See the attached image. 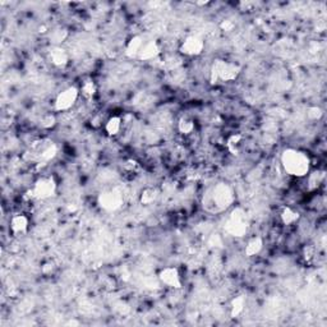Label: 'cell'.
I'll list each match as a JSON object with an SVG mask.
<instances>
[{"label": "cell", "instance_id": "obj_1", "mask_svg": "<svg viewBox=\"0 0 327 327\" xmlns=\"http://www.w3.org/2000/svg\"><path fill=\"white\" fill-rule=\"evenodd\" d=\"M281 165L289 175L303 178L309 173L311 160L305 152L295 148H286L281 154Z\"/></svg>", "mask_w": 327, "mask_h": 327}, {"label": "cell", "instance_id": "obj_2", "mask_svg": "<svg viewBox=\"0 0 327 327\" xmlns=\"http://www.w3.org/2000/svg\"><path fill=\"white\" fill-rule=\"evenodd\" d=\"M240 73V66L231 62L223 59H216L211 65L210 79L212 83L219 82H231L238 78Z\"/></svg>", "mask_w": 327, "mask_h": 327}, {"label": "cell", "instance_id": "obj_3", "mask_svg": "<svg viewBox=\"0 0 327 327\" xmlns=\"http://www.w3.org/2000/svg\"><path fill=\"white\" fill-rule=\"evenodd\" d=\"M233 202V191L227 184H217L212 187L206 196V206H210L214 211L225 210Z\"/></svg>", "mask_w": 327, "mask_h": 327}, {"label": "cell", "instance_id": "obj_4", "mask_svg": "<svg viewBox=\"0 0 327 327\" xmlns=\"http://www.w3.org/2000/svg\"><path fill=\"white\" fill-rule=\"evenodd\" d=\"M57 182L54 179V176L45 175L40 176L38 179L35 180L33 187L31 189V197L36 199H47L53 197L57 192Z\"/></svg>", "mask_w": 327, "mask_h": 327}, {"label": "cell", "instance_id": "obj_5", "mask_svg": "<svg viewBox=\"0 0 327 327\" xmlns=\"http://www.w3.org/2000/svg\"><path fill=\"white\" fill-rule=\"evenodd\" d=\"M248 230V220L242 208H235L227 221V231L233 236H243Z\"/></svg>", "mask_w": 327, "mask_h": 327}, {"label": "cell", "instance_id": "obj_6", "mask_svg": "<svg viewBox=\"0 0 327 327\" xmlns=\"http://www.w3.org/2000/svg\"><path fill=\"white\" fill-rule=\"evenodd\" d=\"M79 98V88L70 86V87L65 88L64 91L60 92L55 98L54 102V107L57 111H66L72 109L74 104L77 102Z\"/></svg>", "mask_w": 327, "mask_h": 327}, {"label": "cell", "instance_id": "obj_7", "mask_svg": "<svg viewBox=\"0 0 327 327\" xmlns=\"http://www.w3.org/2000/svg\"><path fill=\"white\" fill-rule=\"evenodd\" d=\"M123 201V193L119 189H107L104 191L98 196V204L101 208L106 211H115L122 207Z\"/></svg>", "mask_w": 327, "mask_h": 327}, {"label": "cell", "instance_id": "obj_8", "mask_svg": "<svg viewBox=\"0 0 327 327\" xmlns=\"http://www.w3.org/2000/svg\"><path fill=\"white\" fill-rule=\"evenodd\" d=\"M203 49V38L197 35H192L184 38V41L180 44L179 51L186 57H197V55H201Z\"/></svg>", "mask_w": 327, "mask_h": 327}, {"label": "cell", "instance_id": "obj_9", "mask_svg": "<svg viewBox=\"0 0 327 327\" xmlns=\"http://www.w3.org/2000/svg\"><path fill=\"white\" fill-rule=\"evenodd\" d=\"M159 280L167 288L171 289H180L182 288V277H180L179 270L174 266L164 267L159 272Z\"/></svg>", "mask_w": 327, "mask_h": 327}, {"label": "cell", "instance_id": "obj_10", "mask_svg": "<svg viewBox=\"0 0 327 327\" xmlns=\"http://www.w3.org/2000/svg\"><path fill=\"white\" fill-rule=\"evenodd\" d=\"M161 49L160 45L156 42L155 40H146L143 46H142L141 51H139V55L137 59L143 60V62H150V60H154L160 55Z\"/></svg>", "mask_w": 327, "mask_h": 327}, {"label": "cell", "instance_id": "obj_11", "mask_svg": "<svg viewBox=\"0 0 327 327\" xmlns=\"http://www.w3.org/2000/svg\"><path fill=\"white\" fill-rule=\"evenodd\" d=\"M30 227V219L25 214H16L12 216L9 221V228L13 234L16 235H22L27 233Z\"/></svg>", "mask_w": 327, "mask_h": 327}, {"label": "cell", "instance_id": "obj_12", "mask_svg": "<svg viewBox=\"0 0 327 327\" xmlns=\"http://www.w3.org/2000/svg\"><path fill=\"white\" fill-rule=\"evenodd\" d=\"M49 59H50L51 64L57 66V68H64L68 64V62H69V55L62 47L54 46L49 51Z\"/></svg>", "mask_w": 327, "mask_h": 327}, {"label": "cell", "instance_id": "obj_13", "mask_svg": "<svg viewBox=\"0 0 327 327\" xmlns=\"http://www.w3.org/2000/svg\"><path fill=\"white\" fill-rule=\"evenodd\" d=\"M145 38L142 36H133L131 40L127 42L126 45V54L129 58H133V59H137L139 55V51H141L142 46L145 44Z\"/></svg>", "mask_w": 327, "mask_h": 327}, {"label": "cell", "instance_id": "obj_14", "mask_svg": "<svg viewBox=\"0 0 327 327\" xmlns=\"http://www.w3.org/2000/svg\"><path fill=\"white\" fill-rule=\"evenodd\" d=\"M262 248H263V239L261 236H252L245 244L244 253L247 257H255L261 253Z\"/></svg>", "mask_w": 327, "mask_h": 327}, {"label": "cell", "instance_id": "obj_15", "mask_svg": "<svg viewBox=\"0 0 327 327\" xmlns=\"http://www.w3.org/2000/svg\"><path fill=\"white\" fill-rule=\"evenodd\" d=\"M244 137L240 133H234L227 139V147L231 155H239L243 148Z\"/></svg>", "mask_w": 327, "mask_h": 327}, {"label": "cell", "instance_id": "obj_16", "mask_svg": "<svg viewBox=\"0 0 327 327\" xmlns=\"http://www.w3.org/2000/svg\"><path fill=\"white\" fill-rule=\"evenodd\" d=\"M123 118L122 117H111L105 123V132L109 135H117L119 134L123 128Z\"/></svg>", "mask_w": 327, "mask_h": 327}, {"label": "cell", "instance_id": "obj_17", "mask_svg": "<svg viewBox=\"0 0 327 327\" xmlns=\"http://www.w3.org/2000/svg\"><path fill=\"white\" fill-rule=\"evenodd\" d=\"M300 214L295 208L290 207V206H285L280 212V219L283 221L284 225H293L299 220Z\"/></svg>", "mask_w": 327, "mask_h": 327}, {"label": "cell", "instance_id": "obj_18", "mask_svg": "<svg viewBox=\"0 0 327 327\" xmlns=\"http://www.w3.org/2000/svg\"><path fill=\"white\" fill-rule=\"evenodd\" d=\"M98 92V86H96V82L92 78H86L85 81L82 82L81 87H79V94L83 96L85 98L90 100L96 95Z\"/></svg>", "mask_w": 327, "mask_h": 327}, {"label": "cell", "instance_id": "obj_19", "mask_svg": "<svg viewBox=\"0 0 327 327\" xmlns=\"http://www.w3.org/2000/svg\"><path fill=\"white\" fill-rule=\"evenodd\" d=\"M245 303H247V299L244 295H238L231 300V304H230V313H231V317H238L244 312L245 308Z\"/></svg>", "mask_w": 327, "mask_h": 327}, {"label": "cell", "instance_id": "obj_20", "mask_svg": "<svg viewBox=\"0 0 327 327\" xmlns=\"http://www.w3.org/2000/svg\"><path fill=\"white\" fill-rule=\"evenodd\" d=\"M195 128H196V124H195V120H193L192 118L182 117L179 119V122H178V131H179V132L184 135L192 134L193 131H195Z\"/></svg>", "mask_w": 327, "mask_h": 327}, {"label": "cell", "instance_id": "obj_21", "mask_svg": "<svg viewBox=\"0 0 327 327\" xmlns=\"http://www.w3.org/2000/svg\"><path fill=\"white\" fill-rule=\"evenodd\" d=\"M159 197L158 189L155 188H146L141 193V203L143 204H151L152 202L156 201Z\"/></svg>", "mask_w": 327, "mask_h": 327}, {"label": "cell", "instance_id": "obj_22", "mask_svg": "<svg viewBox=\"0 0 327 327\" xmlns=\"http://www.w3.org/2000/svg\"><path fill=\"white\" fill-rule=\"evenodd\" d=\"M122 170H123V173H124V175L134 176L138 174L139 165H138V163L134 160H127V161H124V164H123Z\"/></svg>", "mask_w": 327, "mask_h": 327}, {"label": "cell", "instance_id": "obj_23", "mask_svg": "<svg viewBox=\"0 0 327 327\" xmlns=\"http://www.w3.org/2000/svg\"><path fill=\"white\" fill-rule=\"evenodd\" d=\"M55 124H57V118H55V115H53V114H46V115H44L40 120L41 128L44 129L53 128Z\"/></svg>", "mask_w": 327, "mask_h": 327}, {"label": "cell", "instance_id": "obj_24", "mask_svg": "<svg viewBox=\"0 0 327 327\" xmlns=\"http://www.w3.org/2000/svg\"><path fill=\"white\" fill-rule=\"evenodd\" d=\"M324 180V174L322 173H315L312 174L311 178H309V184H311V188H316V187H318L320 184H321V182Z\"/></svg>", "mask_w": 327, "mask_h": 327}, {"label": "cell", "instance_id": "obj_25", "mask_svg": "<svg viewBox=\"0 0 327 327\" xmlns=\"http://www.w3.org/2000/svg\"><path fill=\"white\" fill-rule=\"evenodd\" d=\"M322 114H324V113H322V110L320 109V107L312 106V107H309V109H308V113H307V115H308L309 119L317 120V119H320V118L322 117Z\"/></svg>", "mask_w": 327, "mask_h": 327}, {"label": "cell", "instance_id": "obj_26", "mask_svg": "<svg viewBox=\"0 0 327 327\" xmlns=\"http://www.w3.org/2000/svg\"><path fill=\"white\" fill-rule=\"evenodd\" d=\"M302 255L305 261H311V260H313V257H315V248H313L312 245H307V247L303 248Z\"/></svg>", "mask_w": 327, "mask_h": 327}, {"label": "cell", "instance_id": "obj_27", "mask_svg": "<svg viewBox=\"0 0 327 327\" xmlns=\"http://www.w3.org/2000/svg\"><path fill=\"white\" fill-rule=\"evenodd\" d=\"M234 22L233 21H231V19H224L223 22H221V25H220V27L223 30H225V31H231V30L234 29Z\"/></svg>", "mask_w": 327, "mask_h": 327}]
</instances>
